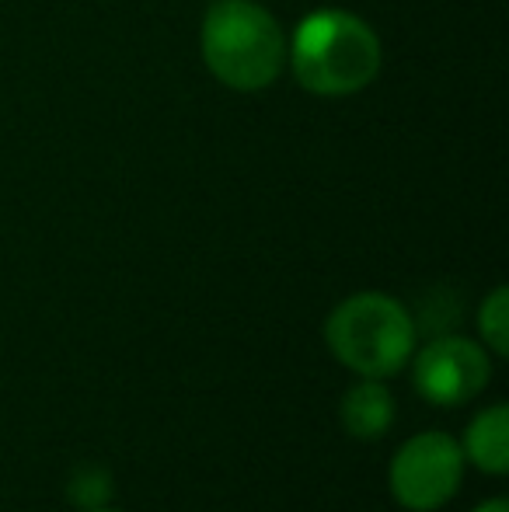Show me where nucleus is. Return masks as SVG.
<instances>
[{
    "label": "nucleus",
    "mask_w": 509,
    "mask_h": 512,
    "mask_svg": "<svg viewBox=\"0 0 509 512\" xmlns=\"http://www.w3.org/2000/svg\"><path fill=\"white\" fill-rule=\"evenodd\" d=\"M286 63L304 91L318 98H349L377 81L384 49L377 32L353 11H314L293 28Z\"/></svg>",
    "instance_id": "nucleus-1"
},
{
    "label": "nucleus",
    "mask_w": 509,
    "mask_h": 512,
    "mask_svg": "<svg viewBox=\"0 0 509 512\" xmlns=\"http://www.w3.org/2000/svg\"><path fill=\"white\" fill-rule=\"evenodd\" d=\"M203 63L224 88L265 91L286 67V32L276 14L255 0L210 4L199 32Z\"/></svg>",
    "instance_id": "nucleus-2"
},
{
    "label": "nucleus",
    "mask_w": 509,
    "mask_h": 512,
    "mask_svg": "<svg viewBox=\"0 0 509 512\" xmlns=\"http://www.w3.org/2000/svg\"><path fill=\"white\" fill-rule=\"evenodd\" d=\"M325 342L342 366L360 377H394L415 352V321L387 293H353L328 314Z\"/></svg>",
    "instance_id": "nucleus-3"
},
{
    "label": "nucleus",
    "mask_w": 509,
    "mask_h": 512,
    "mask_svg": "<svg viewBox=\"0 0 509 512\" xmlns=\"http://www.w3.org/2000/svg\"><path fill=\"white\" fill-rule=\"evenodd\" d=\"M464 478L461 443L447 432H419L391 460L387 485L408 512H436L454 499Z\"/></svg>",
    "instance_id": "nucleus-4"
},
{
    "label": "nucleus",
    "mask_w": 509,
    "mask_h": 512,
    "mask_svg": "<svg viewBox=\"0 0 509 512\" xmlns=\"http://www.w3.org/2000/svg\"><path fill=\"white\" fill-rule=\"evenodd\" d=\"M492 377V363L471 338L440 335L415 356V391L433 405H464L478 398Z\"/></svg>",
    "instance_id": "nucleus-5"
},
{
    "label": "nucleus",
    "mask_w": 509,
    "mask_h": 512,
    "mask_svg": "<svg viewBox=\"0 0 509 512\" xmlns=\"http://www.w3.org/2000/svg\"><path fill=\"white\" fill-rule=\"evenodd\" d=\"M339 418L346 425V432L353 439H381L394 422V398L391 391L374 377H363L356 387H349V394L342 398Z\"/></svg>",
    "instance_id": "nucleus-6"
},
{
    "label": "nucleus",
    "mask_w": 509,
    "mask_h": 512,
    "mask_svg": "<svg viewBox=\"0 0 509 512\" xmlns=\"http://www.w3.org/2000/svg\"><path fill=\"white\" fill-rule=\"evenodd\" d=\"M461 453L478 471L506 474L509 471V408L492 405V408H485L482 415L471 418V425L464 429Z\"/></svg>",
    "instance_id": "nucleus-7"
},
{
    "label": "nucleus",
    "mask_w": 509,
    "mask_h": 512,
    "mask_svg": "<svg viewBox=\"0 0 509 512\" xmlns=\"http://www.w3.org/2000/svg\"><path fill=\"white\" fill-rule=\"evenodd\" d=\"M67 499L84 512L105 509V502L112 499V474L98 464L74 467V474L67 478Z\"/></svg>",
    "instance_id": "nucleus-8"
},
{
    "label": "nucleus",
    "mask_w": 509,
    "mask_h": 512,
    "mask_svg": "<svg viewBox=\"0 0 509 512\" xmlns=\"http://www.w3.org/2000/svg\"><path fill=\"white\" fill-rule=\"evenodd\" d=\"M478 331H482V342L489 345L496 356H509V290L496 286V290L485 297L482 310H478Z\"/></svg>",
    "instance_id": "nucleus-9"
},
{
    "label": "nucleus",
    "mask_w": 509,
    "mask_h": 512,
    "mask_svg": "<svg viewBox=\"0 0 509 512\" xmlns=\"http://www.w3.org/2000/svg\"><path fill=\"white\" fill-rule=\"evenodd\" d=\"M471 512H509V506H506V499H492V502H482V506L471 509Z\"/></svg>",
    "instance_id": "nucleus-10"
},
{
    "label": "nucleus",
    "mask_w": 509,
    "mask_h": 512,
    "mask_svg": "<svg viewBox=\"0 0 509 512\" xmlns=\"http://www.w3.org/2000/svg\"><path fill=\"white\" fill-rule=\"evenodd\" d=\"M91 512H116V509H91Z\"/></svg>",
    "instance_id": "nucleus-11"
}]
</instances>
